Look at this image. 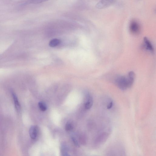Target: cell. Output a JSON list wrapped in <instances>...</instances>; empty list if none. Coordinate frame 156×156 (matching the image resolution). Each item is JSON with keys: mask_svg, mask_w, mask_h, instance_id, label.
Here are the masks:
<instances>
[{"mask_svg": "<svg viewBox=\"0 0 156 156\" xmlns=\"http://www.w3.org/2000/svg\"><path fill=\"white\" fill-rule=\"evenodd\" d=\"M135 79L134 75L128 73L127 76H119L116 77L115 82L120 89L125 90L130 87L133 84Z\"/></svg>", "mask_w": 156, "mask_h": 156, "instance_id": "obj_1", "label": "cell"}, {"mask_svg": "<svg viewBox=\"0 0 156 156\" xmlns=\"http://www.w3.org/2000/svg\"><path fill=\"white\" fill-rule=\"evenodd\" d=\"M129 29L132 34H137L140 32V27L139 23L136 20H133L130 23Z\"/></svg>", "mask_w": 156, "mask_h": 156, "instance_id": "obj_2", "label": "cell"}, {"mask_svg": "<svg viewBox=\"0 0 156 156\" xmlns=\"http://www.w3.org/2000/svg\"><path fill=\"white\" fill-rule=\"evenodd\" d=\"M115 0H101L96 5V7L99 9H103L113 4Z\"/></svg>", "mask_w": 156, "mask_h": 156, "instance_id": "obj_3", "label": "cell"}, {"mask_svg": "<svg viewBox=\"0 0 156 156\" xmlns=\"http://www.w3.org/2000/svg\"><path fill=\"white\" fill-rule=\"evenodd\" d=\"M109 133L107 131L101 132L98 135L96 139V144L99 146L104 143L109 136Z\"/></svg>", "mask_w": 156, "mask_h": 156, "instance_id": "obj_4", "label": "cell"}, {"mask_svg": "<svg viewBox=\"0 0 156 156\" xmlns=\"http://www.w3.org/2000/svg\"><path fill=\"white\" fill-rule=\"evenodd\" d=\"M143 43L144 48L147 50L153 52L154 51L153 46L149 39L146 37L144 38Z\"/></svg>", "mask_w": 156, "mask_h": 156, "instance_id": "obj_5", "label": "cell"}, {"mask_svg": "<svg viewBox=\"0 0 156 156\" xmlns=\"http://www.w3.org/2000/svg\"><path fill=\"white\" fill-rule=\"evenodd\" d=\"M38 132V128L36 126H32L29 129V134L31 138L32 139L36 138Z\"/></svg>", "mask_w": 156, "mask_h": 156, "instance_id": "obj_6", "label": "cell"}, {"mask_svg": "<svg viewBox=\"0 0 156 156\" xmlns=\"http://www.w3.org/2000/svg\"><path fill=\"white\" fill-rule=\"evenodd\" d=\"M93 99L92 97L88 94L87 97V99L85 105L86 109H89L91 108L93 104Z\"/></svg>", "mask_w": 156, "mask_h": 156, "instance_id": "obj_7", "label": "cell"}, {"mask_svg": "<svg viewBox=\"0 0 156 156\" xmlns=\"http://www.w3.org/2000/svg\"><path fill=\"white\" fill-rule=\"evenodd\" d=\"M12 43V41H9L0 44V54L7 50Z\"/></svg>", "mask_w": 156, "mask_h": 156, "instance_id": "obj_8", "label": "cell"}, {"mask_svg": "<svg viewBox=\"0 0 156 156\" xmlns=\"http://www.w3.org/2000/svg\"><path fill=\"white\" fill-rule=\"evenodd\" d=\"M13 97L16 109L17 112H19L20 110V106L18 99L14 94H13Z\"/></svg>", "mask_w": 156, "mask_h": 156, "instance_id": "obj_9", "label": "cell"}, {"mask_svg": "<svg viewBox=\"0 0 156 156\" xmlns=\"http://www.w3.org/2000/svg\"><path fill=\"white\" fill-rule=\"evenodd\" d=\"M60 43V40L57 39H54L50 41L49 45L50 47H53L57 46Z\"/></svg>", "mask_w": 156, "mask_h": 156, "instance_id": "obj_10", "label": "cell"}, {"mask_svg": "<svg viewBox=\"0 0 156 156\" xmlns=\"http://www.w3.org/2000/svg\"><path fill=\"white\" fill-rule=\"evenodd\" d=\"M12 70L10 69L0 68V76L9 74L11 73Z\"/></svg>", "mask_w": 156, "mask_h": 156, "instance_id": "obj_11", "label": "cell"}, {"mask_svg": "<svg viewBox=\"0 0 156 156\" xmlns=\"http://www.w3.org/2000/svg\"><path fill=\"white\" fill-rule=\"evenodd\" d=\"M68 148L64 144H62L61 146V152L63 156L69 155L68 153Z\"/></svg>", "mask_w": 156, "mask_h": 156, "instance_id": "obj_12", "label": "cell"}, {"mask_svg": "<svg viewBox=\"0 0 156 156\" xmlns=\"http://www.w3.org/2000/svg\"><path fill=\"white\" fill-rule=\"evenodd\" d=\"M38 106L40 109L42 111H44L47 110V106L45 104L43 101H40L38 103Z\"/></svg>", "mask_w": 156, "mask_h": 156, "instance_id": "obj_13", "label": "cell"}, {"mask_svg": "<svg viewBox=\"0 0 156 156\" xmlns=\"http://www.w3.org/2000/svg\"><path fill=\"white\" fill-rule=\"evenodd\" d=\"M73 128V126L72 124L70 123H67L66 124L65 129L67 131L71 130Z\"/></svg>", "mask_w": 156, "mask_h": 156, "instance_id": "obj_14", "label": "cell"}, {"mask_svg": "<svg viewBox=\"0 0 156 156\" xmlns=\"http://www.w3.org/2000/svg\"><path fill=\"white\" fill-rule=\"evenodd\" d=\"M113 105V102L112 101H109L107 105L106 108L107 109L111 108Z\"/></svg>", "mask_w": 156, "mask_h": 156, "instance_id": "obj_15", "label": "cell"}, {"mask_svg": "<svg viewBox=\"0 0 156 156\" xmlns=\"http://www.w3.org/2000/svg\"><path fill=\"white\" fill-rule=\"evenodd\" d=\"M72 139L75 146L77 147H79V143L76 139L75 137H72Z\"/></svg>", "mask_w": 156, "mask_h": 156, "instance_id": "obj_16", "label": "cell"}]
</instances>
